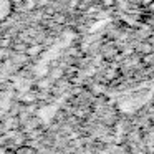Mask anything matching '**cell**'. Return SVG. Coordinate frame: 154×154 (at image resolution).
<instances>
[{
    "instance_id": "6da1fadb",
    "label": "cell",
    "mask_w": 154,
    "mask_h": 154,
    "mask_svg": "<svg viewBox=\"0 0 154 154\" xmlns=\"http://www.w3.org/2000/svg\"><path fill=\"white\" fill-rule=\"evenodd\" d=\"M10 12V2L8 0H0V18H4Z\"/></svg>"
},
{
    "instance_id": "3957f363",
    "label": "cell",
    "mask_w": 154,
    "mask_h": 154,
    "mask_svg": "<svg viewBox=\"0 0 154 154\" xmlns=\"http://www.w3.org/2000/svg\"><path fill=\"white\" fill-rule=\"evenodd\" d=\"M114 0H104V5H113Z\"/></svg>"
},
{
    "instance_id": "7a4b0ae2",
    "label": "cell",
    "mask_w": 154,
    "mask_h": 154,
    "mask_svg": "<svg viewBox=\"0 0 154 154\" xmlns=\"http://www.w3.org/2000/svg\"><path fill=\"white\" fill-rule=\"evenodd\" d=\"M15 154H33V149H30V147H20Z\"/></svg>"
}]
</instances>
